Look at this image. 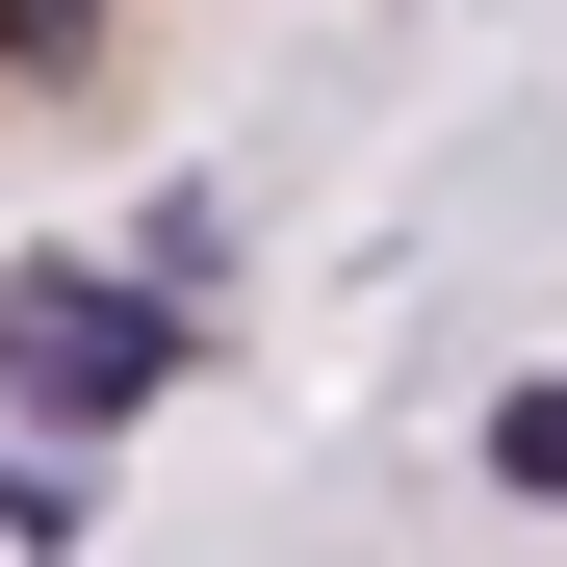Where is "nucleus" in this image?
Segmentation results:
<instances>
[{"mask_svg": "<svg viewBox=\"0 0 567 567\" xmlns=\"http://www.w3.org/2000/svg\"><path fill=\"white\" fill-rule=\"evenodd\" d=\"M181 388V310H130V284H78V258H0V413L27 439H104Z\"/></svg>", "mask_w": 567, "mask_h": 567, "instance_id": "f257e3e1", "label": "nucleus"}, {"mask_svg": "<svg viewBox=\"0 0 567 567\" xmlns=\"http://www.w3.org/2000/svg\"><path fill=\"white\" fill-rule=\"evenodd\" d=\"M491 491H567V388H516V413H491Z\"/></svg>", "mask_w": 567, "mask_h": 567, "instance_id": "f03ea898", "label": "nucleus"}, {"mask_svg": "<svg viewBox=\"0 0 567 567\" xmlns=\"http://www.w3.org/2000/svg\"><path fill=\"white\" fill-rule=\"evenodd\" d=\"M0 52H27V78H78V52H104V0H0Z\"/></svg>", "mask_w": 567, "mask_h": 567, "instance_id": "7ed1b4c3", "label": "nucleus"}]
</instances>
